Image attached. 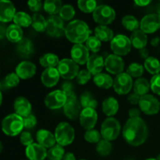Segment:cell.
Instances as JSON below:
<instances>
[{
	"mask_svg": "<svg viewBox=\"0 0 160 160\" xmlns=\"http://www.w3.org/2000/svg\"><path fill=\"white\" fill-rule=\"evenodd\" d=\"M148 128L146 123L141 117L130 118L123 128V137L127 143L131 146H140L146 142Z\"/></svg>",
	"mask_w": 160,
	"mask_h": 160,
	"instance_id": "obj_1",
	"label": "cell"
},
{
	"mask_svg": "<svg viewBox=\"0 0 160 160\" xmlns=\"http://www.w3.org/2000/svg\"><path fill=\"white\" fill-rule=\"evenodd\" d=\"M92 31L88 25L81 20L70 22L65 29V36L70 42L75 44H82L90 37Z\"/></svg>",
	"mask_w": 160,
	"mask_h": 160,
	"instance_id": "obj_2",
	"label": "cell"
},
{
	"mask_svg": "<svg viewBox=\"0 0 160 160\" xmlns=\"http://www.w3.org/2000/svg\"><path fill=\"white\" fill-rule=\"evenodd\" d=\"M23 128V118L17 113L9 114L2 121V130L8 136L13 137L18 135Z\"/></svg>",
	"mask_w": 160,
	"mask_h": 160,
	"instance_id": "obj_3",
	"label": "cell"
},
{
	"mask_svg": "<svg viewBox=\"0 0 160 160\" xmlns=\"http://www.w3.org/2000/svg\"><path fill=\"white\" fill-rule=\"evenodd\" d=\"M54 134L57 144L62 147L72 144L75 138L74 129L67 122L59 123L56 127Z\"/></svg>",
	"mask_w": 160,
	"mask_h": 160,
	"instance_id": "obj_4",
	"label": "cell"
},
{
	"mask_svg": "<svg viewBox=\"0 0 160 160\" xmlns=\"http://www.w3.org/2000/svg\"><path fill=\"white\" fill-rule=\"evenodd\" d=\"M120 123L117 119L114 117H108L102 123V137L109 142L116 140L120 135Z\"/></svg>",
	"mask_w": 160,
	"mask_h": 160,
	"instance_id": "obj_5",
	"label": "cell"
},
{
	"mask_svg": "<svg viewBox=\"0 0 160 160\" xmlns=\"http://www.w3.org/2000/svg\"><path fill=\"white\" fill-rule=\"evenodd\" d=\"M94 20L100 25L110 24L116 18V12L108 5H99L93 12Z\"/></svg>",
	"mask_w": 160,
	"mask_h": 160,
	"instance_id": "obj_6",
	"label": "cell"
},
{
	"mask_svg": "<svg viewBox=\"0 0 160 160\" xmlns=\"http://www.w3.org/2000/svg\"><path fill=\"white\" fill-rule=\"evenodd\" d=\"M57 70L61 78L65 80H72L77 78L80 72L78 64L72 59H62L59 61Z\"/></svg>",
	"mask_w": 160,
	"mask_h": 160,
	"instance_id": "obj_7",
	"label": "cell"
},
{
	"mask_svg": "<svg viewBox=\"0 0 160 160\" xmlns=\"http://www.w3.org/2000/svg\"><path fill=\"white\" fill-rule=\"evenodd\" d=\"M110 48L114 54L117 56H126L131 52V39L123 34L115 36L110 42Z\"/></svg>",
	"mask_w": 160,
	"mask_h": 160,
	"instance_id": "obj_8",
	"label": "cell"
},
{
	"mask_svg": "<svg viewBox=\"0 0 160 160\" xmlns=\"http://www.w3.org/2000/svg\"><path fill=\"white\" fill-rule=\"evenodd\" d=\"M139 107L142 112L146 115H156L160 110V102L154 95H145L141 97Z\"/></svg>",
	"mask_w": 160,
	"mask_h": 160,
	"instance_id": "obj_9",
	"label": "cell"
},
{
	"mask_svg": "<svg viewBox=\"0 0 160 160\" xmlns=\"http://www.w3.org/2000/svg\"><path fill=\"white\" fill-rule=\"evenodd\" d=\"M133 88L132 78L127 73H121L114 78L113 88L118 95H127Z\"/></svg>",
	"mask_w": 160,
	"mask_h": 160,
	"instance_id": "obj_10",
	"label": "cell"
},
{
	"mask_svg": "<svg viewBox=\"0 0 160 160\" xmlns=\"http://www.w3.org/2000/svg\"><path fill=\"white\" fill-rule=\"evenodd\" d=\"M65 29L63 20L59 16H50L47 19L46 31L48 35L53 38H60L65 34Z\"/></svg>",
	"mask_w": 160,
	"mask_h": 160,
	"instance_id": "obj_11",
	"label": "cell"
},
{
	"mask_svg": "<svg viewBox=\"0 0 160 160\" xmlns=\"http://www.w3.org/2000/svg\"><path fill=\"white\" fill-rule=\"evenodd\" d=\"M67 101V97L63 91L55 90L46 95L45 104L48 109H58L64 107Z\"/></svg>",
	"mask_w": 160,
	"mask_h": 160,
	"instance_id": "obj_12",
	"label": "cell"
},
{
	"mask_svg": "<svg viewBox=\"0 0 160 160\" xmlns=\"http://www.w3.org/2000/svg\"><path fill=\"white\" fill-rule=\"evenodd\" d=\"M140 28L145 34H152L160 28V16L150 13L145 16L140 22Z\"/></svg>",
	"mask_w": 160,
	"mask_h": 160,
	"instance_id": "obj_13",
	"label": "cell"
},
{
	"mask_svg": "<svg viewBox=\"0 0 160 160\" xmlns=\"http://www.w3.org/2000/svg\"><path fill=\"white\" fill-rule=\"evenodd\" d=\"M81 104L77 96L67 98V101L63 107L64 114L71 120H78L81 112Z\"/></svg>",
	"mask_w": 160,
	"mask_h": 160,
	"instance_id": "obj_14",
	"label": "cell"
},
{
	"mask_svg": "<svg viewBox=\"0 0 160 160\" xmlns=\"http://www.w3.org/2000/svg\"><path fill=\"white\" fill-rule=\"evenodd\" d=\"M105 68L112 74H120L124 69L123 59L117 55H109L105 59Z\"/></svg>",
	"mask_w": 160,
	"mask_h": 160,
	"instance_id": "obj_15",
	"label": "cell"
},
{
	"mask_svg": "<svg viewBox=\"0 0 160 160\" xmlns=\"http://www.w3.org/2000/svg\"><path fill=\"white\" fill-rule=\"evenodd\" d=\"M81 127L85 130L94 129L98 120V114L95 109H83L79 117Z\"/></svg>",
	"mask_w": 160,
	"mask_h": 160,
	"instance_id": "obj_16",
	"label": "cell"
},
{
	"mask_svg": "<svg viewBox=\"0 0 160 160\" xmlns=\"http://www.w3.org/2000/svg\"><path fill=\"white\" fill-rule=\"evenodd\" d=\"M70 55H71L72 59L80 65H84L87 63L90 57L89 50L85 45L82 44H75L72 47Z\"/></svg>",
	"mask_w": 160,
	"mask_h": 160,
	"instance_id": "obj_17",
	"label": "cell"
},
{
	"mask_svg": "<svg viewBox=\"0 0 160 160\" xmlns=\"http://www.w3.org/2000/svg\"><path fill=\"white\" fill-rule=\"evenodd\" d=\"M16 8L13 3L9 0L0 1V21L8 23L12 21L16 15Z\"/></svg>",
	"mask_w": 160,
	"mask_h": 160,
	"instance_id": "obj_18",
	"label": "cell"
},
{
	"mask_svg": "<svg viewBox=\"0 0 160 160\" xmlns=\"http://www.w3.org/2000/svg\"><path fill=\"white\" fill-rule=\"evenodd\" d=\"M25 153L29 160H44L47 158L48 151L42 145L38 143H33L30 146L27 147Z\"/></svg>",
	"mask_w": 160,
	"mask_h": 160,
	"instance_id": "obj_19",
	"label": "cell"
},
{
	"mask_svg": "<svg viewBox=\"0 0 160 160\" xmlns=\"http://www.w3.org/2000/svg\"><path fill=\"white\" fill-rule=\"evenodd\" d=\"M36 73V66L30 61H23L16 67V73L21 79L27 80L34 77Z\"/></svg>",
	"mask_w": 160,
	"mask_h": 160,
	"instance_id": "obj_20",
	"label": "cell"
},
{
	"mask_svg": "<svg viewBox=\"0 0 160 160\" xmlns=\"http://www.w3.org/2000/svg\"><path fill=\"white\" fill-rule=\"evenodd\" d=\"M60 74L57 68H47L42 72L41 80L42 83L47 88L54 87L59 82Z\"/></svg>",
	"mask_w": 160,
	"mask_h": 160,
	"instance_id": "obj_21",
	"label": "cell"
},
{
	"mask_svg": "<svg viewBox=\"0 0 160 160\" xmlns=\"http://www.w3.org/2000/svg\"><path fill=\"white\" fill-rule=\"evenodd\" d=\"M13 107L16 113L23 118L28 117L31 114L32 106L31 102L24 97H17L14 101Z\"/></svg>",
	"mask_w": 160,
	"mask_h": 160,
	"instance_id": "obj_22",
	"label": "cell"
},
{
	"mask_svg": "<svg viewBox=\"0 0 160 160\" xmlns=\"http://www.w3.org/2000/svg\"><path fill=\"white\" fill-rule=\"evenodd\" d=\"M86 65L88 70L92 74L97 75L101 73L105 67V60L100 55L92 54L89 57Z\"/></svg>",
	"mask_w": 160,
	"mask_h": 160,
	"instance_id": "obj_23",
	"label": "cell"
},
{
	"mask_svg": "<svg viewBox=\"0 0 160 160\" xmlns=\"http://www.w3.org/2000/svg\"><path fill=\"white\" fill-rule=\"evenodd\" d=\"M36 139L39 145H42L45 148H50L56 145V137L55 134L48 130L41 129L36 134Z\"/></svg>",
	"mask_w": 160,
	"mask_h": 160,
	"instance_id": "obj_24",
	"label": "cell"
},
{
	"mask_svg": "<svg viewBox=\"0 0 160 160\" xmlns=\"http://www.w3.org/2000/svg\"><path fill=\"white\" fill-rule=\"evenodd\" d=\"M17 52L21 58L28 59L34 52V44L29 38H23L17 45Z\"/></svg>",
	"mask_w": 160,
	"mask_h": 160,
	"instance_id": "obj_25",
	"label": "cell"
},
{
	"mask_svg": "<svg viewBox=\"0 0 160 160\" xmlns=\"http://www.w3.org/2000/svg\"><path fill=\"white\" fill-rule=\"evenodd\" d=\"M130 39H131V45L134 48H138L139 50L145 48V46L147 45V42H148L147 34H145L141 29H138L137 31L132 32Z\"/></svg>",
	"mask_w": 160,
	"mask_h": 160,
	"instance_id": "obj_26",
	"label": "cell"
},
{
	"mask_svg": "<svg viewBox=\"0 0 160 160\" xmlns=\"http://www.w3.org/2000/svg\"><path fill=\"white\" fill-rule=\"evenodd\" d=\"M119 109V102L113 97H108L102 102V111L109 117L117 114Z\"/></svg>",
	"mask_w": 160,
	"mask_h": 160,
	"instance_id": "obj_27",
	"label": "cell"
},
{
	"mask_svg": "<svg viewBox=\"0 0 160 160\" xmlns=\"http://www.w3.org/2000/svg\"><path fill=\"white\" fill-rule=\"evenodd\" d=\"M6 38L12 43H18L23 38V30L18 25L10 24L7 27L6 30Z\"/></svg>",
	"mask_w": 160,
	"mask_h": 160,
	"instance_id": "obj_28",
	"label": "cell"
},
{
	"mask_svg": "<svg viewBox=\"0 0 160 160\" xmlns=\"http://www.w3.org/2000/svg\"><path fill=\"white\" fill-rule=\"evenodd\" d=\"M93 81L100 88L109 89L112 86H113L114 80L112 79L110 75L107 74V73H100L94 76Z\"/></svg>",
	"mask_w": 160,
	"mask_h": 160,
	"instance_id": "obj_29",
	"label": "cell"
},
{
	"mask_svg": "<svg viewBox=\"0 0 160 160\" xmlns=\"http://www.w3.org/2000/svg\"><path fill=\"white\" fill-rule=\"evenodd\" d=\"M95 36L101 42H109L114 38L113 31L105 25H98L95 28Z\"/></svg>",
	"mask_w": 160,
	"mask_h": 160,
	"instance_id": "obj_30",
	"label": "cell"
},
{
	"mask_svg": "<svg viewBox=\"0 0 160 160\" xmlns=\"http://www.w3.org/2000/svg\"><path fill=\"white\" fill-rule=\"evenodd\" d=\"M133 88H134V93L142 97L145 95H148V92L151 88V86H150V83L148 82V80L143 78H140L135 81Z\"/></svg>",
	"mask_w": 160,
	"mask_h": 160,
	"instance_id": "obj_31",
	"label": "cell"
},
{
	"mask_svg": "<svg viewBox=\"0 0 160 160\" xmlns=\"http://www.w3.org/2000/svg\"><path fill=\"white\" fill-rule=\"evenodd\" d=\"M59 59L58 56L53 53H46L41 56L39 62L40 64L43 67L47 68H56V67H58L59 63Z\"/></svg>",
	"mask_w": 160,
	"mask_h": 160,
	"instance_id": "obj_32",
	"label": "cell"
},
{
	"mask_svg": "<svg viewBox=\"0 0 160 160\" xmlns=\"http://www.w3.org/2000/svg\"><path fill=\"white\" fill-rule=\"evenodd\" d=\"M62 7V3L60 0H46L44 2V9L51 16L59 13Z\"/></svg>",
	"mask_w": 160,
	"mask_h": 160,
	"instance_id": "obj_33",
	"label": "cell"
},
{
	"mask_svg": "<svg viewBox=\"0 0 160 160\" xmlns=\"http://www.w3.org/2000/svg\"><path fill=\"white\" fill-rule=\"evenodd\" d=\"M80 102H81V106L84 109L86 108H91V109H96L98 106V102L95 99V97L93 96L91 92H84L80 98Z\"/></svg>",
	"mask_w": 160,
	"mask_h": 160,
	"instance_id": "obj_34",
	"label": "cell"
},
{
	"mask_svg": "<svg viewBox=\"0 0 160 160\" xmlns=\"http://www.w3.org/2000/svg\"><path fill=\"white\" fill-rule=\"evenodd\" d=\"M32 28L37 32H43L46 31L47 28V20L42 15V14L36 12L32 16Z\"/></svg>",
	"mask_w": 160,
	"mask_h": 160,
	"instance_id": "obj_35",
	"label": "cell"
},
{
	"mask_svg": "<svg viewBox=\"0 0 160 160\" xmlns=\"http://www.w3.org/2000/svg\"><path fill=\"white\" fill-rule=\"evenodd\" d=\"M14 23L20 28H28L32 24V17L27 12L20 11L16 13L13 19Z\"/></svg>",
	"mask_w": 160,
	"mask_h": 160,
	"instance_id": "obj_36",
	"label": "cell"
},
{
	"mask_svg": "<svg viewBox=\"0 0 160 160\" xmlns=\"http://www.w3.org/2000/svg\"><path fill=\"white\" fill-rule=\"evenodd\" d=\"M20 83V78L16 73H10L6 75L1 82L2 89H9L17 87Z\"/></svg>",
	"mask_w": 160,
	"mask_h": 160,
	"instance_id": "obj_37",
	"label": "cell"
},
{
	"mask_svg": "<svg viewBox=\"0 0 160 160\" xmlns=\"http://www.w3.org/2000/svg\"><path fill=\"white\" fill-rule=\"evenodd\" d=\"M65 156V150L63 147L59 144H56L53 147L48 150L47 158L48 160H62Z\"/></svg>",
	"mask_w": 160,
	"mask_h": 160,
	"instance_id": "obj_38",
	"label": "cell"
},
{
	"mask_svg": "<svg viewBox=\"0 0 160 160\" xmlns=\"http://www.w3.org/2000/svg\"><path fill=\"white\" fill-rule=\"evenodd\" d=\"M145 69L151 74H158L160 72L159 60L153 56H149L145 60Z\"/></svg>",
	"mask_w": 160,
	"mask_h": 160,
	"instance_id": "obj_39",
	"label": "cell"
},
{
	"mask_svg": "<svg viewBox=\"0 0 160 160\" xmlns=\"http://www.w3.org/2000/svg\"><path fill=\"white\" fill-rule=\"evenodd\" d=\"M122 24L127 30L131 31H135L138 30L140 23L135 17L132 15H126L122 19Z\"/></svg>",
	"mask_w": 160,
	"mask_h": 160,
	"instance_id": "obj_40",
	"label": "cell"
},
{
	"mask_svg": "<svg viewBox=\"0 0 160 160\" xmlns=\"http://www.w3.org/2000/svg\"><path fill=\"white\" fill-rule=\"evenodd\" d=\"M112 150V145L109 141L102 139L96 145V151L102 156H107Z\"/></svg>",
	"mask_w": 160,
	"mask_h": 160,
	"instance_id": "obj_41",
	"label": "cell"
},
{
	"mask_svg": "<svg viewBox=\"0 0 160 160\" xmlns=\"http://www.w3.org/2000/svg\"><path fill=\"white\" fill-rule=\"evenodd\" d=\"M78 8L85 13H93L97 8V2L95 0H79L78 2Z\"/></svg>",
	"mask_w": 160,
	"mask_h": 160,
	"instance_id": "obj_42",
	"label": "cell"
},
{
	"mask_svg": "<svg viewBox=\"0 0 160 160\" xmlns=\"http://www.w3.org/2000/svg\"><path fill=\"white\" fill-rule=\"evenodd\" d=\"M85 46L93 54H96L98 52L100 51V48H101V41L95 36H90L88 39L86 41Z\"/></svg>",
	"mask_w": 160,
	"mask_h": 160,
	"instance_id": "obj_43",
	"label": "cell"
},
{
	"mask_svg": "<svg viewBox=\"0 0 160 160\" xmlns=\"http://www.w3.org/2000/svg\"><path fill=\"white\" fill-rule=\"evenodd\" d=\"M127 73L130 75L131 78H140L144 73V67L138 62H133L130 64L127 70Z\"/></svg>",
	"mask_w": 160,
	"mask_h": 160,
	"instance_id": "obj_44",
	"label": "cell"
},
{
	"mask_svg": "<svg viewBox=\"0 0 160 160\" xmlns=\"http://www.w3.org/2000/svg\"><path fill=\"white\" fill-rule=\"evenodd\" d=\"M76 11L71 5H63L59 12V17L63 20H70L74 17Z\"/></svg>",
	"mask_w": 160,
	"mask_h": 160,
	"instance_id": "obj_45",
	"label": "cell"
},
{
	"mask_svg": "<svg viewBox=\"0 0 160 160\" xmlns=\"http://www.w3.org/2000/svg\"><path fill=\"white\" fill-rule=\"evenodd\" d=\"M101 132L98 131L97 130L92 129L86 131L84 134V139L86 142L89 143H97L98 144L102 140Z\"/></svg>",
	"mask_w": 160,
	"mask_h": 160,
	"instance_id": "obj_46",
	"label": "cell"
},
{
	"mask_svg": "<svg viewBox=\"0 0 160 160\" xmlns=\"http://www.w3.org/2000/svg\"><path fill=\"white\" fill-rule=\"evenodd\" d=\"M92 78V73L88 71V70H81L78 73V76H77V82L79 84L84 85V84H87L90 79Z\"/></svg>",
	"mask_w": 160,
	"mask_h": 160,
	"instance_id": "obj_47",
	"label": "cell"
},
{
	"mask_svg": "<svg viewBox=\"0 0 160 160\" xmlns=\"http://www.w3.org/2000/svg\"><path fill=\"white\" fill-rule=\"evenodd\" d=\"M151 90L153 93L160 95V73L154 75L150 81Z\"/></svg>",
	"mask_w": 160,
	"mask_h": 160,
	"instance_id": "obj_48",
	"label": "cell"
},
{
	"mask_svg": "<svg viewBox=\"0 0 160 160\" xmlns=\"http://www.w3.org/2000/svg\"><path fill=\"white\" fill-rule=\"evenodd\" d=\"M62 91H63L67 98H72V97L76 96L74 92V87L70 81H65L62 83Z\"/></svg>",
	"mask_w": 160,
	"mask_h": 160,
	"instance_id": "obj_49",
	"label": "cell"
},
{
	"mask_svg": "<svg viewBox=\"0 0 160 160\" xmlns=\"http://www.w3.org/2000/svg\"><path fill=\"white\" fill-rule=\"evenodd\" d=\"M20 142L24 146H30L31 145H32L34 143V140L32 138V135L30 132L28 131H23L20 134Z\"/></svg>",
	"mask_w": 160,
	"mask_h": 160,
	"instance_id": "obj_50",
	"label": "cell"
},
{
	"mask_svg": "<svg viewBox=\"0 0 160 160\" xmlns=\"http://www.w3.org/2000/svg\"><path fill=\"white\" fill-rule=\"evenodd\" d=\"M36 124H37V119L32 114L23 118V125L26 129H32L36 126Z\"/></svg>",
	"mask_w": 160,
	"mask_h": 160,
	"instance_id": "obj_51",
	"label": "cell"
},
{
	"mask_svg": "<svg viewBox=\"0 0 160 160\" xmlns=\"http://www.w3.org/2000/svg\"><path fill=\"white\" fill-rule=\"evenodd\" d=\"M30 10L32 12H39L42 7V2L40 0H30L28 2Z\"/></svg>",
	"mask_w": 160,
	"mask_h": 160,
	"instance_id": "obj_52",
	"label": "cell"
},
{
	"mask_svg": "<svg viewBox=\"0 0 160 160\" xmlns=\"http://www.w3.org/2000/svg\"><path fill=\"white\" fill-rule=\"evenodd\" d=\"M128 102H129L132 105H137L139 104V102H140L141 96H139L138 95H137L136 93H132L128 96Z\"/></svg>",
	"mask_w": 160,
	"mask_h": 160,
	"instance_id": "obj_53",
	"label": "cell"
},
{
	"mask_svg": "<svg viewBox=\"0 0 160 160\" xmlns=\"http://www.w3.org/2000/svg\"><path fill=\"white\" fill-rule=\"evenodd\" d=\"M141 115V109H136V108H133L129 110V117L130 118H137V117H140Z\"/></svg>",
	"mask_w": 160,
	"mask_h": 160,
	"instance_id": "obj_54",
	"label": "cell"
},
{
	"mask_svg": "<svg viewBox=\"0 0 160 160\" xmlns=\"http://www.w3.org/2000/svg\"><path fill=\"white\" fill-rule=\"evenodd\" d=\"M139 55H140L141 58H142V59H148L149 56H148V55H149V52H148V50L146 48H142V49H140L139 50Z\"/></svg>",
	"mask_w": 160,
	"mask_h": 160,
	"instance_id": "obj_55",
	"label": "cell"
},
{
	"mask_svg": "<svg viewBox=\"0 0 160 160\" xmlns=\"http://www.w3.org/2000/svg\"><path fill=\"white\" fill-rule=\"evenodd\" d=\"M6 30H7V28L5 27L4 23H2L0 25V37H1V39L4 38V37L6 36Z\"/></svg>",
	"mask_w": 160,
	"mask_h": 160,
	"instance_id": "obj_56",
	"label": "cell"
},
{
	"mask_svg": "<svg viewBox=\"0 0 160 160\" xmlns=\"http://www.w3.org/2000/svg\"><path fill=\"white\" fill-rule=\"evenodd\" d=\"M135 4L138 6H146L147 5L150 4L151 1H145V0H135Z\"/></svg>",
	"mask_w": 160,
	"mask_h": 160,
	"instance_id": "obj_57",
	"label": "cell"
},
{
	"mask_svg": "<svg viewBox=\"0 0 160 160\" xmlns=\"http://www.w3.org/2000/svg\"><path fill=\"white\" fill-rule=\"evenodd\" d=\"M62 160H76V157H75V156L73 155V153L67 152L65 154Z\"/></svg>",
	"mask_w": 160,
	"mask_h": 160,
	"instance_id": "obj_58",
	"label": "cell"
},
{
	"mask_svg": "<svg viewBox=\"0 0 160 160\" xmlns=\"http://www.w3.org/2000/svg\"><path fill=\"white\" fill-rule=\"evenodd\" d=\"M159 42H160L159 38V37H155L154 38L152 39L151 44H152V46L156 47V46H158V45H159Z\"/></svg>",
	"mask_w": 160,
	"mask_h": 160,
	"instance_id": "obj_59",
	"label": "cell"
},
{
	"mask_svg": "<svg viewBox=\"0 0 160 160\" xmlns=\"http://www.w3.org/2000/svg\"><path fill=\"white\" fill-rule=\"evenodd\" d=\"M156 11H157V14H159L160 16V3L158 4L157 8H156Z\"/></svg>",
	"mask_w": 160,
	"mask_h": 160,
	"instance_id": "obj_60",
	"label": "cell"
},
{
	"mask_svg": "<svg viewBox=\"0 0 160 160\" xmlns=\"http://www.w3.org/2000/svg\"><path fill=\"white\" fill-rule=\"evenodd\" d=\"M156 159H157V160H160V154L158 155V156H157V157H156Z\"/></svg>",
	"mask_w": 160,
	"mask_h": 160,
	"instance_id": "obj_61",
	"label": "cell"
},
{
	"mask_svg": "<svg viewBox=\"0 0 160 160\" xmlns=\"http://www.w3.org/2000/svg\"><path fill=\"white\" fill-rule=\"evenodd\" d=\"M145 160H157L156 159H153V158H150V159H147Z\"/></svg>",
	"mask_w": 160,
	"mask_h": 160,
	"instance_id": "obj_62",
	"label": "cell"
},
{
	"mask_svg": "<svg viewBox=\"0 0 160 160\" xmlns=\"http://www.w3.org/2000/svg\"><path fill=\"white\" fill-rule=\"evenodd\" d=\"M127 160H134V159H127Z\"/></svg>",
	"mask_w": 160,
	"mask_h": 160,
	"instance_id": "obj_63",
	"label": "cell"
},
{
	"mask_svg": "<svg viewBox=\"0 0 160 160\" xmlns=\"http://www.w3.org/2000/svg\"><path fill=\"white\" fill-rule=\"evenodd\" d=\"M80 160H85V159H80Z\"/></svg>",
	"mask_w": 160,
	"mask_h": 160,
	"instance_id": "obj_64",
	"label": "cell"
}]
</instances>
